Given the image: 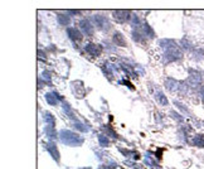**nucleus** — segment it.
<instances>
[{
    "mask_svg": "<svg viewBox=\"0 0 204 169\" xmlns=\"http://www.w3.org/2000/svg\"><path fill=\"white\" fill-rule=\"evenodd\" d=\"M75 127H76L77 130H80V131H82V133H87V131H88V127H87L85 124L78 122V121L75 122Z\"/></svg>",
    "mask_w": 204,
    "mask_h": 169,
    "instance_id": "aec40b11",
    "label": "nucleus"
},
{
    "mask_svg": "<svg viewBox=\"0 0 204 169\" xmlns=\"http://www.w3.org/2000/svg\"><path fill=\"white\" fill-rule=\"evenodd\" d=\"M63 109H64V112L69 115L71 119H75V116H73V112H72V110H71V107H69L68 104H64V105H63Z\"/></svg>",
    "mask_w": 204,
    "mask_h": 169,
    "instance_id": "393cba45",
    "label": "nucleus"
},
{
    "mask_svg": "<svg viewBox=\"0 0 204 169\" xmlns=\"http://www.w3.org/2000/svg\"><path fill=\"white\" fill-rule=\"evenodd\" d=\"M121 83H125L126 86H128V87H130V88H131V90H134V86H132L131 83H130V82H127V81H125V80H122V81H121Z\"/></svg>",
    "mask_w": 204,
    "mask_h": 169,
    "instance_id": "7c9ffc66",
    "label": "nucleus"
},
{
    "mask_svg": "<svg viewBox=\"0 0 204 169\" xmlns=\"http://www.w3.org/2000/svg\"><path fill=\"white\" fill-rule=\"evenodd\" d=\"M67 32H68L69 38H71L73 42H75V43H80V42L82 41V38H83V35L81 34V32L77 30L76 28H68Z\"/></svg>",
    "mask_w": 204,
    "mask_h": 169,
    "instance_id": "0eeeda50",
    "label": "nucleus"
},
{
    "mask_svg": "<svg viewBox=\"0 0 204 169\" xmlns=\"http://www.w3.org/2000/svg\"><path fill=\"white\" fill-rule=\"evenodd\" d=\"M46 149L49 152V154L52 155V158L55 162H59V153H58V149H57V146H55L54 143H47L46 144Z\"/></svg>",
    "mask_w": 204,
    "mask_h": 169,
    "instance_id": "6e6552de",
    "label": "nucleus"
},
{
    "mask_svg": "<svg viewBox=\"0 0 204 169\" xmlns=\"http://www.w3.org/2000/svg\"><path fill=\"white\" fill-rule=\"evenodd\" d=\"M160 46L163 48H165V60L168 62H173V61H178L181 58V52L178 48V46L175 44L174 41L171 39H163L160 41Z\"/></svg>",
    "mask_w": 204,
    "mask_h": 169,
    "instance_id": "f257e3e1",
    "label": "nucleus"
},
{
    "mask_svg": "<svg viewBox=\"0 0 204 169\" xmlns=\"http://www.w3.org/2000/svg\"><path fill=\"white\" fill-rule=\"evenodd\" d=\"M161 153H163V149H159L156 152V158L158 159H161Z\"/></svg>",
    "mask_w": 204,
    "mask_h": 169,
    "instance_id": "2f4dec72",
    "label": "nucleus"
},
{
    "mask_svg": "<svg viewBox=\"0 0 204 169\" xmlns=\"http://www.w3.org/2000/svg\"><path fill=\"white\" fill-rule=\"evenodd\" d=\"M142 28H144V33L146 34V37L149 35L150 38H153V37H154V32L151 30V28L149 27V24H144V27H142Z\"/></svg>",
    "mask_w": 204,
    "mask_h": 169,
    "instance_id": "412c9836",
    "label": "nucleus"
},
{
    "mask_svg": "<svg viewBox=\"0 0 204 169\" xmlns=\"http://www.w3.org/2000/svg\"><path fill=\"white\" fill-rule=\"evenodd\" d=\"M202 82V76L200 73L197 71H190V76H189V83L193 87H197L198 85H200Z\"/></svg>",
    "mask_w": 204,
    "mask_h": 169,
    "instance_id": "9d476101",
    "label": "nucleus"
},
{
    "mask_svg": "<svg viewBox=\"0 0 204 169\" xmlns=\"http://www.w3.org/2000/svg\"><path fill=\"white\" fill-rule=\"evenodd\" d=\"M116 164H110V165H100L98 169H115Z\"/></svg>",
    "mask_w": 204,
    "mask_h": 169,
    "instance_id": "bb28decb",
    "label": "nucleus"
},
{
    "mask_svg": "<svg viewBox=\"0 0 204 169\" xmlns=\"http://www.w3.org/2000/svg\"><path fill=\"white\" fill-rule=\"evenodd\" d=\"M179 87H180V86H179V83H178L175 80H173V78L166 80V88H168V90H170V91H176Z\"/></svg>",
    "mask_w": 204,
    "mask_h": 169,
    "instance_id": "2eb2a0df",
    "label": "nucleus"
},
{
    "mask_svg": "<svg viewBox=\"0 0 204 169\" xmlns=\"http://www.w3.org/2000/svg\"><path fill=\"white\" fill-rule=\"evenodd\" d=\"M80 28L82 29V32L87 35H93L95 30H93V25H92L87 19H82L80 22Z\"/></svg>",
    "mask_w": 204,
    "mask_h": 169,
    "instance_id": "423d86ee",
    "label": "nucleus"
},
{
    "mask_svg": "<svg viewBox=\"0 0 204 169\" xmlns=\"http://www.w3.org/2000/svg\"><path fill=\"white\" fill-rule=\"evenodd\" d=\"M114 18L117 23H126L130 20V18H132V15L128 10H116L114 11Z\"/></svg>",
    "mask_w": 204,
    "mask_h": 169,
    "instance_id": "20e7f679",
    "label": "nucleus"
},
{
    "mask_svg": "<svg viewBox=\"0 0 204 169\" xmlns=\"http://www.w3.org/2000/svg\"><path fill=\"white\" fill-rule=\"evenodd\" d=\"M93 20H95L96 25H97L101 30H108V29L111 28V24H110L108 19H107L105 15L96 14V15H93Z\"/></svg>",
    "mask_w": 204,
    "mask_h": 169,
    "instance_id": "7ed1b4c3",
    "label": "nucleus"
},
{
    "mask_svg": "<svg viewBox=\"0 0 204 169\" xmlns=\"http://www.w3.org/2000/svg\"><path fill=\"white\" fill-rule=\"evenodd\" d=\"M192 143H193V145H195L198 148H204V135H200V134L199 135H195L193 138Z\"/></svg>",
    "mask_w": 204,
    "mask_h": 169,
    "instance_id": "4468645a",
    "label": "nucleus"
},
{
    "mask_svg": "<svg viewBox=\"0 0 204 169\" xmlns=\"http://www.w3.org/2000/svg\"><path fill=\"white\" fill-rule=\"evenodd\" d=\"M155 99H156V101L160 104V105H163V106H166L169 102H168V99L165 97V95L161 92V91H158L156 93H155Z\"/></svg>",
    "mask_w": 204,
    "mask_h": 169,
    "instance_id": "ddd939ff",
    "label": "nucleus"
},
{
    "mask_svg": "<svg viewBox=\"0 0 204 169\" xmlns=\"http://www.w3.org/2000/svg\"><path fill=\"white\" fill-rule=\"evenodd\" d=\"M132 38H134V41H135V42H140V43H142V42H144V39H142L141 34H140V33H137L136 30H134V32H132Z\"/></svg>",
    "mask_w": 204,
    "mask_h": 169,
    "instance_id": "5701e85b",
    "label": "nucleus"
},
{
    "mask_svg": "<svg viewBox=\"0 0 204 169\" xmlns=\"http://www.w3.org/2000/svg\"><path fill=\"white\" fill-rule=\"evenodd\" d=\"M145 163H146L147 165L153 167V168H158V167H159V165H158V164H156V163H155V162H154V160L149 157V155H146V158H145Z\"/></svg>",
    "mask_w": 204,
    "mask_h": 169,
    "instance_id": "b1692460",
    "label": "nucleus"
},
{
    "mask_svg": "<svg viewBox=\"0 0 204 169\" xmlns=\"http://www.w3.org/2000/svg\"><path fill=\"white\" fill-rule=\"evenodd\" d=\"M103 130H106V133H107V134H110V135L112 136V138H115V139L117 138V135L115 134V131H114L112 129H110L108 126H107V127H106V126H103Z\"/></svg>",
    "mask_w": 204,
    "mask_h": 169,
    "instance_id": "a878e982",
    "label": "nucleus"
},
{
    "mask_svg": "<svg viewBox=\"0 0 204 169\" xmlns=\"http://www.w3.org/2000/svg\"><path fill=\"white\" fill-rule=\"evenodd\" d=\"M170 114L173 115V118H174V119H176V120H179V121H183V118H181V116H180L179 114H176V112H174V111H171V112H170Z\"/></svg>",
    "mask_w": 204,
    "mask_h": 169,
    "instance_id": "c85d7f7f",
    "label": "nucleus"
},
{
    "mask_svg": "<svg viewBox=\"0 0 204 169\" xmlns=\"http://www.w3.org/2000/svg\"><path fill=\"white\" fill-rule=\"evenodd\" d=\"M72 86H73V91H75L76 95L80 99H82L85 96V93H86V88H85L83 83L81 81H77V82H72Z\"/></svg>",
    "mask_w": 204,
    "mask_h": 169,
    "instance_id": "1a4fd4ad",
    "label": "nucleus"
},
{
    "mask_svg": "<svg viewBox=\"0 0 204 169\" xmlns=\"http://www.w3.org/2000/svg\"><path fill=\"white\" fill-rule=\"evenodd\" d=\"M114 43L120 46V47H126V41L124 38V35L121 33H119V32H116L114 34Z\"/></svg>",
    "mask_w": 204,
    "mask_h": 169,
    "instance_id": "9b49d317",
    "label": "nucleus"
},
{
    "mask_svg": "<svg viewBox=\"0 0 204 169\" xmlns=\"http://www.w3.org/2000/svg\"><path fill=\"white\" fill-rule=\"evenodd\" d=\"M58 95L57 93H46V100H47V102L49 104V105H52V106H54V105H57L58 104V101H59V99L57 97Z\"/></svg>",
    "mask_w": 204,
    "mask_h": 169,
    "instance_id": "f8f14e48",
    "label": "nucleus"
},
{
    "mask_svg": "<svg viewBox=\"0 0 204 169\" xmlns=\"http://www.w3.org/2000/svg\"><path fill=\"white\" fill-rule=\"evenodd\" d=\"M44 120H46V122H47V125H48V126L54 127L55 121H54V116L50 114V112H46V114H44Z\"/></svg>",
    "mask_w": 204,
    "mask_h": 169,
    "instance_id": "f3484780",
    "label": "nucleus"
},
{
    "mask_svg": "<svg viewBox=\"0 0 204 169\" xmlns=\"http://www.w3.org/2000/svg\"><path fill=\"white\" fill-rule=\"evenodd\" d=\"M58 23L61 25H67L69 24V16L68 15H64V14H58Z\"/></svg>",
    "mask_w": 204,
    "mask_h": 169,
    "instance_id": "a211bd4d",
    "label": "nucleus"
},
{
    "mask_svg": "<svg viewBox=\"0 0 204 169\" xmlns=\"http://www.w3.org/2000/svg\"><path fill=\"white\" fill-rule=\"evenodd\" d=\"M139 24V18L136 15H132V25H136Z\"/></svg>",
    "mask_w": 204,
    "mask_h": 169,
    "instance_id": "c756f323",
    "label": "nucleus"
},
{
    "mask_svg": "<svg viewBox=\"0 0 204 169\" xmlns=\"http://www.w3.org/2000/svg\"><path fill=\"white\" fill-rule=\"evenodd\" d=\"M46 134H47V136H48L49 139H54L55 136H57V134H55V131H54V127L48 126V125H47V127H46Z\"/></svg>",
    "mask_w": 204,
    "mask_h": 169,
    "instance_id": "6ab92c4d",
    "label": "nucleus"
},
{
    "mask_svg": "<svg viewBox=\"0 0 204 169\" xmlns=\"http://www.w3.org/2000/svg\"><path fill=\"white\" fill-rule=\"evenodd\" d=\"M203 102H204V95H203Z\"/></svg>",
    "mask_w": 204,
    "mask_h": 169,
    "instance_id": "72a5a7b5",
    "label": "nucleus"
},
{
    "mask_svg": "<svg viewBox=\"0 0 204 169\" xmlns=\"http://www.w3.org/2000/svg\"><path fill=\"white\" fill-rule=\"evenodd\" d=\"M120 152L127 158H132V159H139L140 158V154L137 152H130V150H125V149H120Z\"/></svg>",
    "mask_w": 204,
    "mask_h": 169,
    "instance_id": "dca6fc26",
    "label": "nucleus"
},
{
    "mask_svg": "<svg viewBox=\"0 0 204 169\" xmlns=\"http://www.w3.org/2000/svg\"><path fill=\"white\" fill-rule=\"evenodd\" d=\"M59 138L63 144H67L69 146H81L83 144V138L71 130H61Z\"/></svg>",
    "mask_w": 204,
    "mask_h": 169,
    "instance_id": "f03ea898",
    "label": "nucleus"
},
{
    "mask_svg": "<svg viewBox=\"0 0 204 169\" xmlns=\"http://www.w3.org/2000/svg\"><path fill=\"white\" fill-rule=\"evenodd\" d=\"M98 141H100V145L101 146H107L108 145V139H107V136H105V135H100L98 136Z\"/></svg>",
    "mask_w": 204,
    "mask_h": 169,
    "instance_id": "4be33fe9",
    "label": "nucleus"
},
{
    "mask_svg": "<svg viewBox=\"0 0 204 169\" xmlns=\"http://www.w3.org/2000/svg\"><path fill=\"white\" fill-rule=\"evenodd\" d=\"M69 13H72V14H80L81 11L80 10H69Z\"/></svg>",
    "mask_w": 204,
    "mask_h": 169,
    "instance_id": "473e14b6",
    "label": "nucleus"
},
{
    "mask_svg": "<svg viewBox=\"0 0 204 169\" xmlns=\"http://www.w3.org/2000/svg\"><path fill=\"white\" fill-rule=\"evenodd\" d=\"M86 51L89 56L92 57H98V56L102 53V47L100 44H95V43H88L86 46Z\"/></svg>",
    "mask_w": 204,
    "mask_h": 169,
    "instance_id": "39448f33",
    "label": "nucleus"
},
{
    "mask_svg": "<svg viewBox=\"0 0 204 169\" xmlns=\"http://www.w3.org/2000/svg\"><path fill=\"white\" fill-rule=\"evenodd\" d=\"M175 105H176V106H178V107H179L180 110H183V111L185 112V114H189L188 109H185V107H184V105H181V104H179V102H175Z\"/></svg>",
    "mask_w": 204,
    "mask_h": 169,
    "instance_id": "cd10ccee",
    "label": "nucleus"
}]
</instances>
